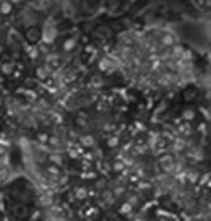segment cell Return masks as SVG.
<instances>
[{
	"label": "cell",
	"instance_id": "obj_1",
	"mask_svg": "<svg viewBox=\"0 0 211 221\" xmlns=\"http://www.w3.org/2000/svg\"><path fill=\"white\" fill-rule=\"evenodd\" d=\"M55 34L57 33H55L54 28H46V29H44V41H46V42H52Z\"/></svg>",
	"mask_w": 211,
	"mask_h": 221
},
{
	"label": "cell",
	"instance_id": "obj_2",
	"mask_svg": "<svg viewBox=\"0 0 211 221\" xmlns=\"http://www.w3.org/2000/svg\"><path fill=\"white\" fill-rule=\"evenodd\" d=\"M15 215L18 216V218H26V216H28V206L16 205L15 206Z\"/></svg>",
	"mask_w": 211,
	"mask_h": 221
},
{
	"label": "cell",
	"instance_id": "obj_3",
	"mask_svg": "<svg viewBox=\"0 0 211 221\" xmlns=\"http://www.w3.org/2000/svg\"><path fill=\"white\" fill-rule=\"evenodd\" d=\"M37 37H39V31H37V29H29V31H28V39H29V41H33V42H34Z\"/></svg>",
	"mask_w": 211,
	"mask_h": 221
},
{
	"label": "cell",
	"instance_id": "obj_4",
	"mask_svg": "<svg viewBox=\"0 0 211 221\" xmlns=\"http://www.w3.org/2000/svg\"><path fill=\"white\" fill-rule=\"evenodd\" d=\"M0 12L2 13H10L12 12V5H10L8 2H3L2 5H0Z\"/></svg>",
	"mask_w": 211,
	"mask_h": 221
},
{
	"label": "cell",
	"instance_id": "obj_5",
	"mask_svg": "<svg viewBox=\"0 0 211 221\" xmlns=\"http://www.w3.org/2000/svg\"><path fill=\"white\" fill-rule=\"evenodd\" d=\"M36 75H37V77H39V78H41V80H44V78H47V75H49V73H47V72H46V68L39 67V68H37V70H36Z\"/></svg>",
	"mask_w": 211,
	"mask_h": 221
},
{
	"label": "cell",
	"instance_id": "obj_6",
	"mask_svg": "<svg viewBox=\"0 0 211 221\" xmlns=\"http://www.w3.org/2000/svg\"><path fill=\"white\" fill-rule=\"evenodd\" d=\"M81 143L85 145V146H91V145L94 143V140H93V137H83L81 138Z\"/></svg>",
	"mask_w": 211,
	"mask_h": 221
},
{
	"label": "cell",
	"instance_id": "obj_7",
	"mask_svg": "<svg viewBox=\"0 0 211 221\" xmlns=\"http://www.w3.org/2000/svg\"><path fill=\"white\" fill-rule=\"evenodd\" d=\"M73 47H75V39H68L67 42H65L64 49H65V50H72Z\"/></svg>",
	"mask_w": 211,
	"mask_h": 221
},
{
	"label": "cell",
	"instance_id": "obj_8",
	"mask_svg": "<svg viewBox=\"0 0 211 221\" xmlns=\"http://www.w3.org/2000/svg\"><path fill=\"white\" fill-rule=\"evenodd\" d=\"M193 117H195V112H193V110H185L184 112V119L185 120H193Z\"/></svg>",
	"mask_w": 211,
	"mask_h": 221
},
{
	"label": "cell",
	"instance_id": "obj_9",
	"mask_svg": "<svg viewBox=\"0 0 211 221\" xmlns=\"http://www.w3.org/2000/svg\"><path fill=\"white\" fill-rule=\"evenodd\" d=\"M77 197H78V198H85V197H86V190H85V189H78V190H77Z\"/></svg>",
	"mask_w": 211,
	"mask_h": 221
},
{
	"label": "cell",
	"instance_id": "obj_10",
	"mask_svg": "<svg viewBox=\"0 0 211 221\" xmlns=\"http://www.w3.org/2000/svg\"><path fill=\"white\" fill-rule=\"evenodd\" d=\"M117 143H119V138H117V137H112V138H109V146H115Z\"/></svg>",
	"mask_w": 211,
	"mask_h": 221
},
{
	"label": "cell",
	"instance_id": "obj_11",
	"mask_svg": "<svg viewBox=\"0 0 211 221\" xmlns=\"http://www.w3.org/2000/svg\"><path fill=\"white\" fill-rule=\"evenodd\" d=\"M172 41H174V39H172V36H164V37H162V42L167 44V46H169V44H172Z\"/></svg>",
	"mask_w": 211,
	"mask_h": 221
},
{
	"label": "cell",
	"instance_id": "obj_12",
	"mask_svg": "<svg viewBox=\"0 0 211 221\" xmlns=\"http://www.w3.org/2000/svg\"><path fill=\"white\" fill-rule=\"evenodd\" d=\"M2 70H3V73H10V72H12V65L10 64H5L2 67Z\"/></svg>",
	"mask_w": 211,
	"mask_h": 221
},
{
	"label": "cell",
	"instance_id": "obj_13",
	"mask_svg": "<svg viewBox=\"0 0 211 221\" xmlns=\"http://www.w3.org/2000/svg\"><path fill=\"white\" fill-rule=\"evenodd\" d=\"M39 141H41V143H46V141H49V137H47L46 133H41V135H39Z\"/></svg>",
	"mask_w": 211,
	"mask_h": 221
},
{
	"label": "cell",
	"instance_id": "obj_14",
	"mask_svg": "<svg viewBox=\"0 0 211 221\" xmlns=\"http://www.w3.org/2000/svg\"><path fill=\"white\" fill-rule=\"evenodd\" d=\"M130 210H132V205H130V203H123L122 211H130Z\"/></svg>",
	"mask_w": 211,
	"mask_h": 221
},
{
	"label": "cell",
	"instance_id": "obj_15",
	"mask_svg": "<svg viewBox=\"0 0 211 221\" xmlns=\"http://www.w3.org/2000/svg\"><path fill=\"white\" fill-rule=\"evenodd\" d=\"M122 168H123L122 163H115V164H114V169H115V171H120Z\"/></svg>",
	"mask_w": 211,
	"mask_h": 221
},
{
	"label": "cell",
	"instance_id": "obj_16",
	"mask_svg": "<svg viewBox=\"0 0 211 221\" xmlns=\"http://www.w3.org/2000/svg\"><path fill=\"white\" fill-rule=\"evenodd\" d=\"M50 160H52L55 164H60V158H58V156H50Z\"/></svg>",
	"mask_w": 211,
	"mask_h": 221
},
{
	"label": "cell",
	"instance_id": "obj_17",
	"mask_svg": "<svg viewBox=\"0 0 211 221\" xmlns=\"http://www.w3.org/2000/svg\"><path fill=\"white\" fill-rule=\"evenodd\" d=\"M77 122H78V124H80V125H81V127H83V125H86V120H85V119H80V117L77 119Z\"/></svg>",
	"mask_w": 211,
	"mask_h": 221
},
{
	"label": "cell",
	"instance_id": "obj_18",
	"mask_svg": "<svg viewBox=\"0 0 211 221\" xmlns=\"http://www.w3.org/2000/svg\"><path fill=\"white\" fill-rule=\"evenodd\" d=\"M0 52H2V46H0Z\"/></svg>",
	"mask_w": 211,
	"mask_h": 221
}]
</instances>
